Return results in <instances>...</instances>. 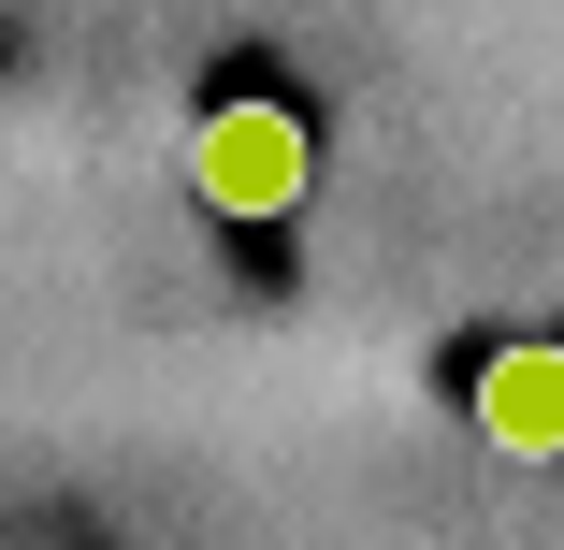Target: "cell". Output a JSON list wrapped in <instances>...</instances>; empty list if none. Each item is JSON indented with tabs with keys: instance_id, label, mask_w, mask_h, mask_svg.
<instances>
[{
	"instance_id": "cell-1",
	"label": "cell",
	"mask_w": 564,
	"mask_h": 550,
	"mask_svg": "<svg viewBox=\"0 0 564 550\" xmlns=\"http://www.w3.org/2000/svg\"><path fill=\"white\" fill-rule=\"evenodd\" d=\"M188 188L217 217H290L318 188V131H304V101L290 87H217L203 101V131H188Z\"/></svg>"
},
{
	"instance_id": "cell-2",
	"label": "cell",
	"mask_w": 564,
	"mask_h": 550,
	"mask_svg": "<svg viewBox=\"0 0 564 550\" xmlns=\"http://www.w3.org/2000/svg\"><path fill=\"white\" fill-rule=\"evenodd\" d=\"M464 420H478V450H507V464H564V334H507V348H478Z\"/></svg>"
}]
</instances>
